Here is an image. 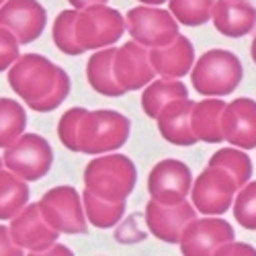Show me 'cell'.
Returning a JSON list of instances; mask_svg holds the SVG:
<instances>
[{
  "label": "cell",
  "instance_id": "14",
  "mask_svg": "<svg viewBox=\"0 0 256 256\" xmlns=\"http://www.w3.org/2000/svg\"><path fill=\"white\" fill-rule=\"evenodd\" d=\"M234 228L230 222L220 218H203L190 220L180 234V252L182 254H216V250L234 240Z\"/></svg>",
  "mask_w": 256,
  "mask_h": 256
},
{
  "label": "cell",
  "instance_id": "33",
  "mask_svg": "<svg viewBox=\"0 0 256 256\" xmlns=\"http://www.w3.org/2000/svg\"><path fill=\"white\" fill-rule=\"evenodd\" d=\"M216 254H218V256H226V254H250V256H252V254H256V248L232 240V242L222 244V246L216 250Z\"/></svg>",
  "mask_w": 256,
  "mask_h": 256
},
{
  "label": "cell",
  "instance_id": "37",
  "mask_svg": "<svg viewBox=\"0 0 256 256\" xmlns=\"http://www.w3.org/2000/svg\"><path fill=\"white\" fill-rule=\"evenodd\" d=\"M250 54H252V60H254V64H256V37H254V41H252V50H250Z\"/></svg>",
  "mask_w": 256,
  "mask_h": 256
},
{
  "label": "cell",
  "instance_id": "36",
  "mask_svg": "<svg viewBox=\"0 0 256 256\" xmlns=\"http://www.w3.org/2000/svg\"><path fill=\"white\" fill-rule=\"evenodd\" d=\"M140 2H144V4H164L166 0H140Z\"/></svg>",
  "mask_w": 256,
  "mask_h": 256
},
{
  "label": "cell",
  "instance_id": "21",
  "mask_svg": "<svg viewBox=\"0 0 256 256\" xmlns=\"http://www.w3.org/2000/svg\"><path fill=\"white\" fill-rule=\"evenodd\" d=\"M113 58H115V50L106 48V50H98L96 54H92L86 64L88 84L98 94H104V96L125 94V90L121 88V84L117 82L113 74Z\"/></svg>",
  "mask_w": 256,
  "mask_h": 256
},
{
  "label": "cell",
  "instance_id": "13",
  "mask_svg": "<svg viewBox=\"0 0 256 256\" xmlns=\"http://www.w3.org/2000/svg\"><path fill=\"white\" fill-rule=\"evenodd\" d=\"M113 74L125 92L148 86L156 76V70L150 62V52L140 46L138 41L121 46L119 50H115Z\"/></svg>",
  "mask_w": 256,
  "mask_h": 256
},
{
  "label": "cell",
  "instance_id": "2",
  "mask_svg": "<svg viewBox=\"0 0 256 256\" xmlns=\"http://www.w3.org/2000/svg\"><path fill=\"white\" fill-rule=\"evenodd\" d=\"M138 180V170L132 158L111 154L90 160L84 170V184L92 195L104 201H125Z\"/></svg>",
  "mask_w": 256,
  "mask_h": 256
},
{
  "label": "cell",
  "instance_id": "3",
  "mask_svg": "<svg viewBox=\"0 0 256 256\" xmlns=\"http://www.w3.org/2000/svg\"><path fill=\"white\" fill-rule=\"evenodd\" d=\"M132 121L109 109L86 111L78 125V150L88 156L119 150L130 140Z\"/></svg>",
  "mask_w": 256,
  "mask_h": 256
},
{
  "label": "cell",
  "instance_id": "28",
  "mask_svg": "<svg viewBox=\"0 0 256 256\" xmlns=\"http://www.w3.org/2000/svg\"><path fill=\"white\" fill-rule=\"evenodd\" d=\"M213 0H170V12L176 23L186 27H201L211 18Z\"/></svg>",
  "mask_w": 256,
  "mask_h": 256
},
{
  "label": "cell",
  "instance_id": "10",
  "mask_svg": "<svg viewBox=\"0 0 256 256\" xmlns=\"http://www.w3.org/2000/svg\"><path fill=\"white\" fill-rule=\"evenodd\" d=\"M193 186L190 168L180 160H162L158 162L148 176V193L150 199L162 205H176L186 199Z\"/></svg>",
  "mask_w": 256,
  "mask_h": 256
},
{
  "label": "cell",
  "instance_id": "15",
  "mask_svg": "<svg viewBox=\"0 0 256 256\" xmlns=\"http://www.w3.org/2000/svg\"><path fill=\"white\" fill-rule=\"evenodd\" d=\"M195 218H197V209L186 201H180L176 205H162V203L150 199L146 207L148 230H150L158 240L168 242V244H178L182 230Z\"/></svg>",
  "mask_w": 256,
  "mask_h": 256
},
{
  "label": "cell",
  "instance_id": "18",
  "mask_svg": "<svg viewBox=\"0 0 256 256\" xmlns=\"http://www.w3.org/2000/svg\"><path fill=\"white\" fill-rule=\"evenodd\" d=\"M213 27L222 35L238 39L256 25V8L246 0H218L211 8Z\"/></svg>",
  "mask_w": 256,
  "mask_h": 256
},
{
  "label": "cell",
  "instance_id": "5",
  "mask_svg": "<svg viewBox=\"0 0 256 256\" xmlns=\"http://www.w3.org/2000/svg\"><path fill=\"white\" fill-rule=\"evenodd\" d=\"M74 31L84 52L109 48L121 39L125 31V18L115 8L104 4H90L78 10Z\"/></svg>",
  "mask_w": 256,
  "mask_h": 256
},
{
  "label": "cell",
  "instance_id": "26",
  "mask_svg": "<svg viewBox=\"0 0 256 256\" xmlns=\"http://www.w3.org/2000/svg\"><path fill=\"white\" fill-rule=\"evenodd\" d=\"M209 166H220L236 178L238 186H244L250 176H252V160L240 152V150H232V148H222L220 152H216L209 158Z\"/></svg>",
  "mask_w": 256,
  "mask_h": 256
},
{
  "label": "cell",
  "instance_id": "29",
  "mask_svg": "<svg viewBox=\"0 0 256 256\" xmlns=\"http://www.w3.org/2000/svg\"><path fill=\"white\" fill-rule=\"evenodd\" d=\"M234 218L246 230H256V180L240 186L234 201Z\"/></svg>",
  "mask_w": 256,
  "mask_h": 256
},
{
  "label": "cell",
  "instance_id": "35",
  "mask_svg": "<svg viewBox=\"0 0 256 256\" xmlns=\"http://www.w3.org/2000/svg\"><path fill=\"white\" fill-rule=\"evenodd\" d=\"M44 254H66V256H68V254H72V250L56 242V244H52V246H50V248H48Z\"/></svg>",
  "mask_w": 256,
  "mask_h": 256
},
{
  "label": "cell",
  "instance_id": "27",
  "mask_svg": "<svg viewBox=\"0 0 256 256\" xmlns=\"http://www.w3.org/2000/svg\"><path fill=\"white\" fill-rule=\"evenodd\" d=\"M76 16H78V10L72 8V10L60 12L58 18L54 20V31H52L54 33V44L62 54H66V56L84 54V50L80 48L78 39H76V31H74Z\"/></svg>",
  "mask_w": 256,
  "mask_h": 256
},
{
  "label": "cell",
  "instance_id": "39",
  "mask_svg": "<svg viewBox=\"0 0 256 256\" xmlns=\"http://www.w3.org/2000/svg\"><path fill=\"white\" fill-rule=\"evenodd\" d=\"M2 164H4V162H2V158H0V168H2Z\"/></svg>",
  "mask_w": 256,
  "mask_h": 256
},
{
  "label": "cell",
  "instance_id": "24",
  "mask_svg": "<svg viewBox=\"0 0 256 256\" xmlns=\"http://www.w3.org/2000/svg\"><path fill=\"white\" fill-rule=\"evenodd\" d=\"M82 203H84V213H86V222H90L94 228L100 230L115 228L125 213V201H104L92 195L88 188L82 193Z\"/></svg>",
  "mask_w": 256,
  "mask_h": 256
},
{
  "label": "cell",
  "instance_id": "1",
  "mask_svg": "<svg viewBox=\"0 0 256 256\" xmlns=\"http://www.w3.org/2000/svg\"><path fill=\"white\" fill-rule=\"evenodd\" d=\"M10 88L37 113H50L70 94L66 70L39 54L18 56L8 72Z\"/></svg>",
  "mask_w": 256,
  "mask_h": 256
},
{
  "label": "cell",
  "instance_id": "8",
  "mask_svg": "<svg viewBox=\"0 0 256 256\" xmlns=\"http://www.w3.org/2000/svg\"><path fill=\"white\" fill-rule=\"evenodd\" d=\"M37 205L54 230L64 234H86V213H84L82 199L74 186L50 188Z\"/></svg>",
  "mask_w": 256,
  "mask_h": 256
},
{
  "label": "cell",
  "instance_id": "12",
  "mask_svg": "<svg viewBox=\"0 0 256 256\" xmlns=\"http://www.w3.org/2000/svg\"><path fill=\"white\" fill-rule=\"evenodd\" d=\"M48 25V12L37 0H6L0 6V27L8 29L18 44L39 39Z\"/></svg>",
  "mask_w": 256,
  "mask_h": 256
},
{
  "label": "cell",
  "instance_id": "38",
  "mask_svg": "<svg viewBox=\"0 0 256 256\" xmlns=\"http://www.w3.org/2000/svg\"><path fill=\"white\" fill-rule=\"evenodd\" d=\"M4 2H6V0H0V6H2V4H4Z\"/></svg>",
  "mask_w": 256,
  "mask_h": 256
},
{
  "label": "cell",
  "instance_id": "20",
  "mask_svg": "<svg viewBox=\"0 0 256 256\" xmlns=\"http://www.w3.org/2000/svg\"><path fill=\"white\" fill-rule=\"evenodd\" d=\"M226 102L220 98H205L195 102L190 109V130H193L197 142L220 144L224 142L222 132V113Z\"/></svg>",
  "mask_w": 256,
  "mask_h": 256
},
{
  "label": "cell",
  "instance_id": "34",
  "mask_svg": "<svg viewBox=\"0 0 256 256\" xmlns=\"http://www.w3.org/2000/svg\"><path fill=\"white\" fill-rule=\"evenodd\" d=\"M68 2L76 8V10H82V8H86L90 4H104L106 0H68Z\"/></svg>",
  "mask_w": 256,
  "mask_h": 256
},
{
  "label": "cell",
  "instance_id": "32",
  "mask_svg": "<svg viewBox=\"0 0 256 256\" xmlns=\"http://www.w3.org/2000/svg\"><path fill=\"white\" fill-rule=\"evenodd\" d=\"M25 250L18 248L10 238V228L0 226V254H23Z\"/></svg>",
  "mask_w": 256,
  "mask_h": 256
},
{
  "label": "cell",
  "instance_id": "30",
  "mask_svg": "<svg viewBox=\"0 0 256 256\" xmlns=\"http://www.w3.org/2000/svg\"><path fill=\"white\" fill-rule=\"evenodd\" d=\"M86 113V109L82 106H76V109H70L62 115L60 125H58V136L64 148H68L70 152H80L78 150V125Z\"/></svg>",
  "mask_w": 256,
  "mask_h": 256
},
{
  "label": "cell",
  "instance_id": "4",
  "mask_svg": "<svg viewBox=\"0 0 256 256\" xmlns=\"http://www.w3.org/2000/svg\"><path fill=\"white\" fill-rule=\"evenodd\" d=\"M244 70L242 62L228 50L205 52L190 72V82L205 96H226L238 88Z\"/></svg>",
  "mask_w": 256,
  "mask_h": 256
},
{
  "label": "cell",
  "instance_id": "7",
  "mask_svg": "<svg viewBox=\"0 0 256 256\" xmlns=\"http://www.w3.org/2000/svg\"><path fill=\"white\" fill-rule=\"evenodd\" d=\"M238 182L228 170L220 166H207L190 186L193 207L205 216H222L234 203Z\"/></svg>",
  "mask_w": 256,
  "mask_h": 256
},
{
  "label": "cell",
  "instance_id": "25",
  "mask_svg": "<svg viewBox=\"0 0 256 256\" xmlns=\"http://www.w3.org/2000/svg\"><path fill=\"white\" fill-rule=\"evenodd\" d=\"M27 127L25 109L12 98H0V148H8Z\"/></svg>",
  "mask_w": 256,
  "mask_h": 256
},
{
  "label": "cell",
  "instance_id": "31",
  "mask_svg": "<svg viewBox=\"0 0 256 256\" xmlns=\"http://www.w3.org/2000/svg\"><path fill=\"white\" fill-rule=\"evenodd\" d=\"M16 60H18V41H16V37L8 29L0 27V72L10 68Z\"/></svg>",
  "mask_w": 256,
  "mask_h": 256
},
{
  "label": "cell",
  "instance_id": "6",
  "mask_svg": "<svg viewBox=\"0 0 256 256\" xmlns=\"http://www.w3.org/2000/svg\"><path fill=\"white\" fill-rule=\"evenodd\" d=\"M4 166L23 180L44 178L54 164L52 146L44 136L20 134L8 148H4Z\"/></svg>",
  "mask_w": 256,
  "mask_h": 256
},
{
  "label": "cell",
  "instance_id": "11",
  "mask_svg": "<svg viewBox=\"0 0 256 256\" xmlns=\"http://www.w3.org/2000/svg\"><path fill=\"white\" fill-rule=\"evenodd\" d=\"M58 230H54L41 213L39 205H25L10 222L12 242L31 254H44L52 244L58 242Z\"/></svg>",
  "mask_w": 256,
  "mask_h": 256
},
{
  "label": "cell",
  "instance_id": "19",
  "mask_svg": "<svg viewBox=\"0 0 256 256\" xmlns=\"http://www.w3.org/2000/svg\"><path fill=\"white\" fill-rule=\"evenodd\" d=\"M193 100L186 98H174L158 113V132L168 144L174 146H193L197 142L193 130H190V109H193Z\"/></svg>",
  "mask_w": 256,
  "mask_h": 256
},
{
  "label": "cell",
  "instance_id": "17",
  "mask_svg": "<svg viewBox=\"0 0 256 256\" xmlns=\"http://www.w3.org/2000/svg\"><path fill=\"white\" fill-rule=\"evenodd\" d=\"M150 62L156 70V76L162 78H182L190 72L195 64L193 44L184 37L176 35L174 41L162 48H150Z\"/></svg>",
  "mask_w": 256,
  "mask_h": 256
},
{
  "label": "cell",
  "instance_id": "16",
  "mask_svg": "<svg viewBox=\"0 0 256 256\" xmlns=\"http://www.w3.org/2000/svg\"><path fill=\"white\" fill-rule=\"evenodd\" d=\"M224 140L230 144L254 150L256 148V100L236 98L224 106L222 113Z\"/></svg>",
  "mask_w": 256,
  "mask_h": 256
},
{
  "label": "cell",
  "instance_id": "23",
  "mask_svg": "<svg viewBox=\"0 0 256 256\" xmlns=\"http://www.w3.org/2000/svg\"><path fill=\"white\" fill-rule=\"evenodd\" d=\"M29 201L27 182L14 172L0 168V222L12 220Z\"/></svg>",
  "mask_w": 256,
  "mask_h": 256
},
{
  "label": "cell",
  "instance_id": "22",
  "mask_svg": "<svg viewBox=\"0 0 256 256\" xmlns=\"http://www.w3.org/2000/svg\"><path fill=\"white\" fill-rule=\"evenodd\" d=\"M144 88L146 90L142 94V109L150 119H156L158 113L164 109V104H168L170 100L188 96L186 86L182 82H178V78H162L148 84Z\"/></svg>",
  "mask_w": 256,
  "mask_h": 256
},
{
  "label": "cell",
  "instance_id": "9",
  "mask_svg": "<svg viewBox=\"0 0 256 256\" xmlns=\"http://www.w3.org/2000/svg\"><path fill=\"white\" fill-rule=\"evenodd\" d=\"M125 25L130 29L134 41H138L144 48H162L174 41L178 35V23L164 8H148L136 6L127 12Z\"/></svg>",
  "mask_w": 256,
  "mask_h": 256
}]
</instances>
